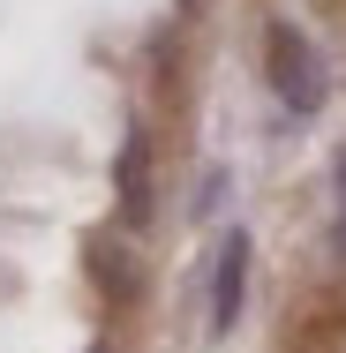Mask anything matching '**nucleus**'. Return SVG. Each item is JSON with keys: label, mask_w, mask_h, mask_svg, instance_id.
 Returning <instances> with one entry per match:
<instances>
[{"label": "nucleus", "mask_w": 346, "mask_h": 353, "mask_svg": "<svg viewBox=\"0 0 346 353\" xmlns=\"http://www.w3.org/2000/svg\"><path fill=\"white\" fill-rule=\"evenodd\" d=\"M264 83H271L278 105H286V113H301V121L324 105V61H316L309 30H301V23H286V15L264 30Z\"/></svg>", "instance_id": "nucleus-1"}, {"label": "nucleus", "mask_w": 346, "mask_h": 353, "mask_svg": "<svg viewBox=\"0 0 346 353\" xmlns=\"http://www.w3.org/2000/svg\"><path fill=\"white\" fill-rule=\"evenodd\" d=\"M241 301H249V233L233 225L226 248H218V263H211V331L218 339L241 323Z\"/></svg>", "instance_id": "nucleus-2"}, {"label": "nucleus", "mask_w": 346, "mask_h": 353, "mask_svg": "<svg viewBox=\"0 0 346 353\" xmlns=\"http://www.w3.org/2000/svg\"><path fill=\"white\" fill-rule=\"evenodd\" d=\"M143 165H151V143H143V128H128V143H121V218H128V225L151 218V181H143Z\"/></svg>", "instance_id": "nucleus-3"}, {"label": "nucleus", "mask_w": 346, "mask_h": 353, "mask_svg": "<svg viewBox=\"0 0 346 353\" xmlns=\"http://www.w3.org/2000/svg\"><path fill=\"white\" fill-rule=\"evenodd\" d=\"M90 279L106 285V301H128V293H136L128 248H121V241H106V233H90Z\"/></svg>", "instance_id": "nucleus-4"}, {"label": "nucleus", "mask_w": 346, "mask_h": 353, "mask_svg": "<svg viewBox=\"0 0 346 353\" xmlns=\"http://www.w3.org/2000/svg\"><path fill=\"white\" fill-rule=\"evenodd\" d=\"M218 196H226V173H218V165H204V181H196V218L218 211Z\"/></svg>", "instance_id": "nucleus-5"}, {"label": "nucleus", "mask_w": 346, "mask_h": 353, "mask_svg": "<svg viewBox=\"0 0 346 353\" xmlns=\"http://www.w3.org/2000/svg\"><path fill=\"white\" fill-rule=\"evenodd\" d=\"M331 248H339V256H346V211H339V225H331Z\"/></svg>", "instance_id": "nucleus-6"}, {"label": "nucleus", "mask_w": 346, "mask_h": 353, "mask_svg": "<svg viewBox=\"0 0 346 353\" xmlns=\"http://www.w3.org/2000/svg\"><path fill=\"white\" fill-rule=\"evenodd\" d=\"M339 196H346V150H339Z\"/></svg>", "instance_id": "nucleus-7"}, {"label": "nucleus", "mask_w": 346, "mask_h": 353, "mask_svg": "<svg viewBox=\"0 0 346 353\" xmlns=\"http://www.w3.org/2000/svg\"><path fill=\"white\" fill-rule=\"evenodd\" d=\"M90 353H106V346H90Z\"/></svg>", "instance_id": "nucleus-8"}]
</instances>
